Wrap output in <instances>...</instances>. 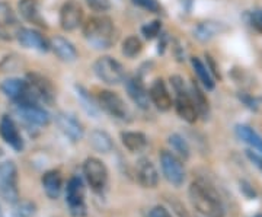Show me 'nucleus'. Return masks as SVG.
Returning a JSON list of instances; mask_svg holds the SVG:
<instances>
[{
  "label": "nucleus",
  "instance_id": "1",
  "mask_svg": "<svg viewBox=\"0 0 262 217\" xmlns=\"http://www.w3.org/2000/svg\"><path fill=\"white\" fill-rule=\"evenodd\" d=\"M189 200L204 217H225L226 208L217 189L204 178H196L189 185Z\"/></svg>",
  "mask_w": 262,
  "mask_h": 217
},
{
  "label": "nucleus",
  "instance_id": "2",
  "mask_svg": "<svg viewBox=\"0 0 262 217\" xmlns=\"http://www.w3.org/2000/svg\"><path fill=\"white\" fill-rule=\"evenodd\" d=\"M83 35L91 46L98 50L113 47L117 32L110 16H92L83 24Z\"/></svg>",
  "mask_w": 262,
  "mask_h": 217
},
{
  "label": "nucleus",
  "instance_id": "3",
  "mask_svg": "<svg viewBox=\"0 0 262 217\" xmlns=\"http://www.w3.org/2000/svg\"><path fill=\"white\" fill-rule=\"evenodd\" d=\"M170 82H172V86H173L175 94H177V98H175V110H177V114H178L182 120H185L187 123L194 124L198 120L200 113H198L195 104L192 101L191 94L185 89L182 77L172 76L170 77Z\"/></svg>",
  "mask_w": 262,
  "mask_h": 217
},
{
  "label": "nucleus",
  "instance_id": "4",
  "mask_svg": "<svg viewBox=\"0 0 262 217\" xmlns=\"http://www.w3.org/2000/svg\"><path fill=\"white\" fill-rule=\"evenodd\" d=\"M0 197L12 204L19 200L18 169L12 161L0 163Z\"/></svg>",
  "mask_w": 262,
  "mask_h": 217
},
{
  "label": "nucleus",
  "instance_id": "5",
  "mask_svg": "<svg viewBox=\"0 0 262 217\" xmlns=\"http://www.w3.org/2000/svg\"><path fill=\"white\" fill-rule=\"evenodd\" d=\"M94 72L106 85H120L125 79V70L121 63L110 56L99 57L95 61Z\"/></svg>",
  "mask_w": 262,
  "mask_h": 217
},
{
  "label": "nucleus",
  "instance_id": "6",
  "mask_svg": "<svg viewBox=\"0 0 262 217\" xmlns=\"http://www.w3.org/2000/svg\"><path fill=\"white\" fill-rule=\"evenodd\" d=\"M160 166L163 177L173 187H181L185 181V169L179 158L169 150H162L159 155Z\"/></svg>",
  "mask_w": 262,
  "mask_h": 217
},
{
  "label": "nucleus",
  "instance_id": "7",
  "mask_svg": "<svg viewBox=\"0 0 262 217\" xmlns=\"http://www.w3.org/2000/svg\"><path fill=\"white\" fill-rule=\"evenodd\" d=\"M83 175L89 187L101 192L108 184V169L101 159L98 158H88L83 163Z\"/></svg>",
  "mask_w": 262,
  "mask_h": 217
},
{
  "label": "nucleus",
  "instance_id": "8",
  "mask_svg": "<svg viewBox=\"0 0 262 217\" xmlns=\"http://www.w3.org/2000/svg\"><path fill=\"white\" fill-rule=\"evenodd\" d=\"M66 201L70 207V211L75 216H83L86 213L84 204V187L82 180L79 177H72L67 182L66 188Z\"/></svg>",
  "mask_w": 262,
  "mask_h": 217
},
{
  "label": "nucleus",
  "instance_id": "9",
  "mask_svg": "<svg viewBox=\"0 0 262 217\" xmlns=\"http://www.w3.org/2000/svg\"><path fill=\"white\" fill-rule=\"evenodd\" d=\"M83 20V9L79 2L67 0L60 10V25L64 31H75Z\"/></svg>",
  "mask_w": 262,
  "mask_h": 217
},
{
  "label": "nucleus",
  "instance_id": "10",
  "mask_svg": "<svg viewBox=\"0 0 262 217\" xmlns=\"http://www.w3.org/2000/svg\"><path fill=\"white\" fill-rule=\"evenodd\" d=\"M98 104L105 113L115 118H125L128 114V110L121 96L113 91H101L98 95Z\"/></svg>",
  "mask_w": 262,
  "mask_h": 217
},
{
  "label": "nucleus",
  "instance_id": "11",
  "mask_svg": "<svg viewBox=\"0 0 262 217\" xmlns=\"http://www.w3.org/2000/svg\"><path fill=\"white\" fill-rule=\"evenodd\" d=\"M16 111L22 120L27 123L38 127H44L50 123V114L39 106L37 102H27V104H16Z\"/></svg>",
  "mask_w": 262,
  "mask_h": 217
},
{
  "label": "nucleus",
  "instance_id": "12",
  "mask_svg": "<svg viewBox=\"0 0 262 217\" xmlns=\"http://www.w3.org/2000/svg\"><path fill=\"white\" fill-rule=\"evenodd\" d=\"M56 123L58 128L63 132L66 137H69L72 142H80L84 136V128L82 123L76 118L75 115L67 113L57 114Z\"/></svg>",
  "mask_w": 262,
  "mask_h": 217
},
{
  "label": "nucleus",
  "instance_id": "13",
  "mask_svg": "<svg viewBox=\"0 0 262 217\" xmlns=\"http://www.w3.org/2000/svg\"><path fill=\"white\" fill-rule=\"evenodd\" d=\"M28 83L32 89L34 95L37 96V99L44 101L47 104H53L56 99V91L54 86L51 85V82L47 77L38 75V73H29L28 75Z\"/></svg>",
  "mask_w": 262,
  "mask_h": 217
},
{
  "label": "nucleus",
  "instance_id": "14",
  "mask_svg": "<svg viewBox=\"0 0 262 217\" xmlns=\"http://www.w3.org/2000/svg\"><path fill=\"white\" fill-rule=\"evenodd\" d=\"M136 175H137L139 184L143 188H156L159 184V172L156 169L155 163L147 158H141L140 161L137 162Z\"/></svg>",
  "mask_w": 262,
  "mask_h": 217
},
{
  "label": "nucleus",
  "instance_id": "15",
  "mask_svg": "<svg viewBox=\"0 0 262 217\" xmlns=\"http://www.w3.org/2000/svg\"><path fill=\"white\" fill-rule=\"evenodd\" d=\"M0 136L13 150L20 151L24 149V139L18 130V125L9 115H3L0 120Z\"/></svg>",
  "mask_w": 262,
  "mask_h": 217
},
{
  "label": "nucleus",
  "instance_id": "16",
  "mask_svg": "<svg viewBox=\"0 0 262 217\" xmlns=\"http://www.w3.org/2000/svg\"><path fill=\"white\" fill-rule=\"evenodd\" d=\"M18 22L15 12L10 8L9 3L6 2H0V37L5 39H12V38L18 37Z\"/></svg>",
  "mask_w": 262,
  "mask_h": 217
},
{
  "label": "nucleus",
  "instance_id": "17",
  "mask_svg": "<svg viewBox=\"0 0 262 217\" xmlns=\"http://www.w3.org/2000/svg\"><path fill=\"white\" fill-rule=\"evenodd\" d=\"M127 94L131 98V101L141 110H147L150 106V94L146 89L144 83L141 82L140 77H130L125 82Z\"/></svg>",
  "mask_w": 262,
  "mask_h": 217
},
{
  "label": "nucleus",
  "instance_id": "18",
  "mask_svg": "<svg viewBox=\"0 0 262 217\" xmlns=\"http://www.w3.org/2000/svg\"><path fill=\"white\" fill-rule=\"evenodd\" d=\"M16 38L24 47L37 50L39 53H46V51L50 50V41L35 29L20 28Z\"/></svg>",
  "mask_w": 262,
  "mask_h": 217
},
{
  "label": "nucleus",
  "instance_id": "19",
  "mask_svg": "<svg viewBox=\"0 0 262 217\" xmlns=\"http://www.w3.org/2000/svg\"><path fill=\"white\" fill-rule=\"evenodd\" d=\"M150 101L159 111H169L172 108V98L162 79H156L150 86Z\"/></svg>",
  "mask_w": 262,
  "mask_h": 217
},
{
  "label": "nucleus",
  "instance_id": "20",
  "mask_svg": "<svg viewBox=\"0 0 262 217\" xmlns=\"http://www.w3.org/2000/svg\"><path fill=\"white\" fill-rule=\"evenodd\" d=\"M226 31H227V27L223 22L204 20V22H200L194 28V37L201 42H208V41L214 39L215 37L222 35Z\"/></svg>",
  "mask_w": 262,
  "mask_h": 217
},
{
  "label": "nucleus",
  "instance_id": "21",
  "mask_svg": "<svg viewBox=\"0 0 262 217\" xmlns=\"http://www.w3.org/2000/svg\"><path fill=\"white\" fill-rule=\"evenodd\" d=\"M50 50H53V53L63 61H75L77 58V50L75 46L69 39L58 35L50 39Z\"/></svg>",
  "mask_w": 262,
  "mask_h": 217
},
{
  "label": "nucleus",
  "instance_id": "22",
  "mask_svg": "<svg viewBox=\"0 0 262 217\" xmlns=\"http://www.w3.org/2000/svg\"><path fill=\"white\" fill-rule=\"evenodd\" d=\"M41 182H42V188L46 191L48 199L57 200L60 197L61 189H63V178L58 170L46 172L41 178Z\"/></svg>",
  "mask_w": 262,
  "mask_h": 217
},
{
  "label": "nucleus",
  "instance_id": "23",
  "mask_svg": "<svg viewBox=\"0 0 262 217\" xmlns=\"http://www.w3.org/2000/svg\"><path fill=\"white\" fill-rule=\"evenodd\" d=\"M236 134L242 142L249 144L252 149L258 151V155L262 158V136L255 132L252 127L245 125V124H239L236 127Z\"/></svg>",
  "mask_w": 262,
  "mask_h": 217
},
{
  "label": "nucleus",
  "instance_id": "24",
  "mask_svg": "<svg viewBox=\"0 0 262 217\" xmlns=\"http://www.w3.org/2000/svg\"><path fill=\"white\" fill-rule=\"evenodd\" d=\"M19 13L20 16L31 24L44 27V20L39 15L38 0H20L19 2Z\"/></svg>",
  "mask_w": 262,
  "mask_h": 217
},
{
  "label": "nucleus",
  "instance_id": "25",
  "mask_svg": "<svg viewBox=\"0 0 262 217\" xmlns=\"http://www.w3.org/2000/svg\"><path fill=\"white\" fill-rule=\"evenodd\" d=\"M191 64H192V69L195 72L198 80L201 82V85L204 86L207 91H213L214 89V76L211 75L207 64H204L198 57L191 58Z\"/></svg>",
  "mask_w": 262,
  "mask_h": 217
},
{
  "label": "nucleus",
  "instance_id": "26",
  "mask_svg": "<svg viewBox=\"0 0 262 217\" xmlns=\"http://www.w3.org/2000/svg\"><path fill=\"white\" fill-rule=\"evenodd\" d=\"M89 142H91V146L95 150L101 151V153H110L114 147L111 136L103 130H94L91 133Z\"/></svg>",
  "mask_w": 262,
  "mask_h": 217
},
{
  "label": "nucleus",
  "instance_id": "27",
  "mask_svg": "<svg viewBox=\"0 0 262 217\" xmlns=\"http://www.w3.org/2000/svg\"><path fill=\"white\" fill-rule=\"evenodd\" d=\"M121 142L130 151H140L146 147L147 139L140 132H122Z\"/></svg>",
  "mask_w": 262,
  "mask_h": 217
},
{
  "label": "nucleus",
  "instance_id": "28",
  "mask_svg": "<svg viewBox=\"0 0 262 217\" xmlns=\"http://www.w3.org/2000/svg\"><path fill=\"white\" fill-rule=\"evenodd\" d=\"M169 146L172 147V150L175 151V155L179 156L181 159H184V161H187L188 158H189V146H188L187 140L182 137V136H179V134H170L168 139Z\"/></svg>",
  "mask_w": 262,
  "mask_h": 217
},
{
  "label": "nucleus",
  "instance_id": "29",
  "mask_svg": "<svg viewBox=\"0 0 262 217\" xmlns=\"http://www.w3.org/2000/svg\"><path fill=\"white\" fill-rule=\"evenodd\" d=\"M189 94L192 96V101H194V104H195L200 115L207 117L208 113H210V105H208V99L206 98L204 92L200 89V86L196 85V83H194L192 88H191V91H189Z\"/></svg>",
  "mask_w": 262,
  "mask_h": 217
},
{
  "label": "nucleus",
  "instance_id": "30",
  "mask_svg": "<svg viewBox=\"0 0 262 217\" xmlns=\"http://www.w3.org/2000/svg\"><path fill=\"white\" fill-rule=\"evenodd\" d=\"M143 50V42L139 37L136 35H130L122 41V54L125 57H133L139 56Z\"/></svg>",
  "mask_w": 262,
  "mask_h": 217
},
{
  "label": "nucleus",
  "instance_id": "31",
  "mask_svg": "<svg viewBox=\"0 0 262 217\" xmlns=\"http://www.w3.org/2000/svg\"><path fill=\"white\" fill-rule=\"evenodd\" d=\"M37 213V206L29 200H18L13 207L15 217H34Z\"/></svg>",
  "mask_w": 262,
  "mask_h": 217
},
{
  "label": "nucleus",
  "instance_id": "32",
  "mask_svg": "<svg viewBox=\"0 0 262 217\" xmlns=\"http://www.w3.org/2000/svg\"><path fill=\"white\" fill-rule=\"evenodd\" d=\"M76 89H77V95H79L80 101L83 102L84 110L89 114H92V115H98V106L94 105V101L91 99V96L88 95V92L84 91L82 86H76Z\"/></svg>",
  "mask_w": 262,
  "mask_h": 217
},
{
  "label": "nucleus",
  "instance_id": "33",
  "mask_svg": "<svg viewBox=\"0 0 262 217\" xmlns=\"http://www.w3.org/2000/svg\"><path fill=\"white\" fill-rule=\"evenodd\" d=\"M160 29H162V24H160V20H153V22H150V24L144 25V27L141 28V34L147 38V39H151V38H155L159 35Z\"/></svg>",
  "mask_w": 262,
  "mask_h": 217
},
{
  "label": "nucleus",
  "instance_id": "34",
  "mask_svg": "<svg viewBox=\"0 0 262 217\" xmlns=\"http://www.w3.org/2000/svg\"><path fill=\"white\" fill-rule=\"evenodd\" d=\"M134 5L140 6L141 9L149 10V12H153V13H159L162 10V6L158 0H133Z\"/></svg>",
  "mask_w": 262,
  "mask_h": 217
},
{
  "label": "nucleus",
  "instance_id": "35",
  "mask_svg": "<svg viewBox=\"0 0 262 217\" xmlns=\"http://www.w3.org/2000/svg\"><path fill=\"white\" fill-rule=\"evenodd\" d=\"M86 3L95 12H106L111 8L110 0H86Z\"/></svg>",
  "mask_w": 262,
  "mask_h": 217
},
{
  "label": "nucleus",
  "instance_id": "36",
  "mask_svg": "<svg viewBox=\"0 0 262 217\" xmlns=\"http://www.w3.org/2000/svg\"><path fill=\"white\" fill-rule=\"evenodd\" d=\"M251 25L262 34V9H255L251 13Z\"/></svg>",
  "mask_w": 262,
  "mask_h": 217
},
{
  "label": "nucleus",
  "instance_id": "37",
  "mask_svg": "<svg viewBox=\"0 0 262 217\" xmlns=\"http://www.w3.org/2000/svg\"><path fill=\"white\" fill-rule=\"evenodd\" d=\"M149 217H172V214L169 213L168 208H165L163 206H155L149 211Z\"/></svg>",
  "mask_w": 262,
  "mask_h": 217
},
{
  "label": "nucleus",
  "instance_id": "38",
  "mask_svg": "<svg viewBox=\"0 0 262 217\" xmlns=\"http://www.w3.org/2000/svg\"><path fill=\"white\" fill-rule=\"evenodd\" d=\"M169 203L172 204V208L175 210V213H177L179 217H191L189 214H188L187 208L184 207V206H182V204H181L179 201H177V200L172 199L170 201H169Z\"/></svg>",
  "mask_w": 262,
  "mask_h": 217
},
{
  "label": "nucleus",
  "instance_id": "39",
  "mask_svg": "<svg viewBox=\"0 0 262 217\" xmlns=\"http://www.w3.org/2000/svg\"><path fill=\"white\" fill-rule=\"evenodd\" d=\"M206 58H207V67H208V70L211 72V75L214 76V77H219V79H220V72H219V67L215 66L214 60L208 56V54H206Z\"/></svg>",
  "mask_w": 262,
  "mask_h": 217
},
{
  "label": "nucleus",
  "instance_id": "40",
  "mask_svg": "<svg viewBox=\"0 0 262 217\" xmlns=\"http://www.w3.org/2000/svg\"><path fill=\"white\" fill-rule=\"evenodd\" d=\"M0 217H2V210H0Z\"/></svg>",
  "mask_w": 262,
  "mask_h": 217
},
{
  "label": "nucleus",
  "instance_id": "41",
  "mask_svg": "<svg viewBox=\"0 0 262 217\" xmlns=\"http://www.w3.org/2000/svg\"><path fill=\"white\" fill-rule=\"evenodd\" d=\"M261 217H262V216H261Z\"/></svg>",
  "mask_w": 262,
  "mask_h": 217
}]
</instances>
